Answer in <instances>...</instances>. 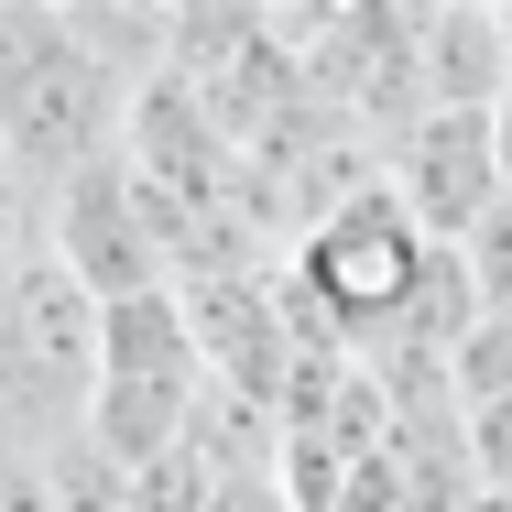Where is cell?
I'll return each instance as SVG.
<instances>
[{
    "label": "cell",
    "mask_w": 512,
    "mask_h": 512,
    "mask_svg": "<svg viewBox=\"0 0 512 512\" xmlns=\"http://www.w3.org/2000/svg\"><path fill=\"white\" fill-rule=\"evenodd\" d=\"M458 262H469V284H480V316H512V197L458 240Z\"/></svg>",
    "instance_id": "9"
},
{
    "label": "cell",
    "mask_w": 512,
    "mask_h": 512,
    "mask_svg": "<svg viewBox=\"0 0 512 512\" xmlns=\"http://www.w3.org/2000/svg\"><path fill=\"white\" fill-rule=\"evenodd\" d=\"M382 186H393V207H404L436 251H458V240L502 207L491 120H469V109H425V120H404V131L382 142Z\"/></svg>",
    "instance_id": "5"
},
{
    "label": "cell",
    "mask_w": 512,
    "mask_h": 512,
    "mask_svg": "<svg viewBox=\"0 0 512 512\" xmlns=\"http://www.w3.org/2000/svg\"><path fill=\"white\" fill-rule=\"evenodd\" d=\"M458 512H512V491H469V502H458Z\"/></svg>",
    "instance_id": "12"
},
{
    "label": "cell",
    "mask_w": 512,
    "mask_h": 512,
    "mask_svg": "<svg viewBox=\"0 0 512 512\" xmlns=\"http://www.w3.org/2000/svg\"><path fill=\"white\" fill-rule=\"evenodd\" d=\"M0 197H11V153H0Z\"/></svg>",
    "instance_id": "13"
},
{
    "label": "cell",
    "mask_w": 512,
    "mask_h": 512,
    "mask_svg": "<svg viewBox=\"0 0 512 512\" xmlns=\"http://www.w3.org/2000/svg\"><path fill=\"white\" fill-rule=\"evenodd\" d=\"M131 131V77L77 33V11H33L0 0V153L11 186H77L88 164L120 153Z\"/></svg>",
    "instance_id": "1"
},
{
    "label": "cell",
    "mask_w": 512,
    "mask_h": 512,
    "mask_svg": "<svg viewBox=\"0 0 512 512\" xmlns=\"http://www.w3.org/2000/svg\"><path fill=\"white\" fill-rule=\"evenodd\" d=\"M99 295L55 262V251H22L11 273H0V382H22V393H44V404L88 414L99 393Z\"/></svg>",
    "instance_id": "4"
},
{
    "label": "cell",
    "mask_w": 512,
    "mask_h": 512,
    "mask_svg": "<svg viewBox=\"0 0 512 512\" xmlns=\"http://www.w3.org/2000/svg\"><path fill=\"white\" fill-rule=\"evenodd\" d=\"M99 382H153V393H207V349H197V316L175 284L153 295H120L99 316Z\"/></svg>",
    "instance_id": "7"
},
{
    "label": "cell",
    "mask_w": 512,
    "mask_h": 512,
    "mask_svg": "<svg viewBox=\"0 0 512 512\" xmlns=\"http://www.w3.org/2000/svg\"><path fill=\"white\" fill-rule=\"evenodd\" d=\"M447 404H458V414L512 404V316H480V327L447 349Z\"/></svg>",
    "instance_id": "8"
},
{
    "label": "cell",
    "mask_w": 512,
    "mask_h": 512,
    "mask_svg": "<svg viewBox=\"0 0 512 512\" xmlns=\"http://www.w3.org/2000/svg\"><path fill=\"white\" fill-rule=\"evenodd\" d=\"M425 229H414L393 186L382 175H360V186H338V197L306 218V240H295V306L338 338V349H382L414 306V273H425Z\"/></svg>",
    "instance_id": "2"
},
{
    "label": "cell",
    "mask_w": 512,
    "mask_h": 512,
    "mask_svg": "<svg viewBox=\"0 0 512 512\" xmlns=\"http://www.w3.org/2000/svg\"><path fill=\"white\" fill-rule=\"evenodd\" d=\"M0 512H55V458H22L0 436Z\"/></svg>",
    "instance_id": "10"
},
{
    "label": "cell",
    "mask_w": 512,
    "mask_h": 512,
    "mask_svg": "<svg viewBox=\"0 0 512 512\" xmlns=\"http://www.w3.org/2000/svg\"><path fill=\"white\" fill-rule=\"evenodd\" d=\"M44 251H55L99 306L175 284V229H164V197H153L120 153L88 164L77 186H55V197H44Z\"/></svg>",
    "instance_id": "3"
},
{
    "label": "cell",
    "mask_w": 512,
    "mask_h": 512,
    "mask_svg": "<svg viewBox=\"0 0 512 512\" xmlns=\"http://www.w3.org/2000/svg\"><path fill=\"white\" fill-rule=\"evenodd\" d=\"M414 99L469 120L512 99V22L491 0H414Z\"/></svg>",
    "instance_id": "6"
},
{
    "label": "cell",
    "mask_w": 512,
    "mask_h": 512,
    "mask_svg": "<svg viewBox=\"0 0 512 512\" xmlns=\"http://www.w3.org/2000/svg\"><path fill=\"white\" fill-rule=\"evenodd\" d=\"M491 153H502V197H512V99L491 109Z\"/></svg>",
    "instance_id": "11"
}]
</instances>
